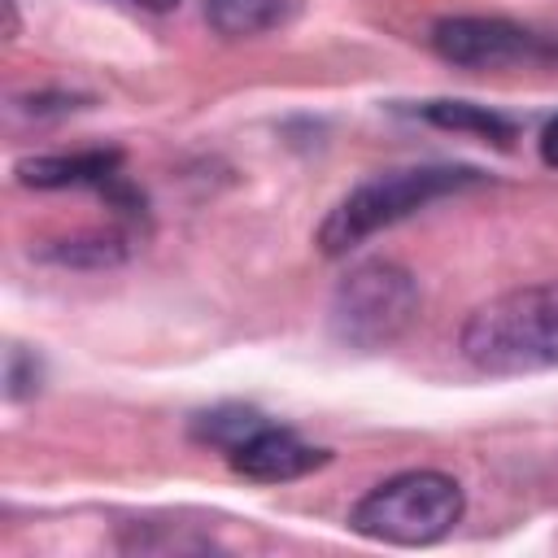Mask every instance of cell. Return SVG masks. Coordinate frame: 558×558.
<instances>
[{
  "instance_id": "cell-1",
  "label": "cell",
  "mask_w": 558,
  "mask_h": 558,
  "mask_svg": "<svg viewBox=\"0 0 558 558\" xmlns=\"http://www.w3.org/2000/svg\"><path fill=\"white\" fill-rule=\"evenodd\" d=\"M480 375H536L558 366V279L527 283L484 301L458 336Z\"/></svg>"
},
{
  "instance_id": "cell-10",
  "label": "cell",
  "mask_w": 558,
  "mask_h": 558,
  "mask_svg": "<svg viewBox=\"0 0 558 558\" xmlns=\"http://www.w3.org/2000/svg\"><path fill=\"white\" fill-rule=\"evenodd\" d=\"M262 423H266V418H262L257 410H248V405H218V410H209V414H201V418L192 423V436L205 440V445H214V449H222V453H231V449H235L240 440H248Z\"/></svg>"
},
{
  "instance_id": "cell-14",
  "label": "cell",
  "mask_w": 558,
  "mask_h": 558,
  "mask_svg": "<svg viewBox=\"0 0 558 558\" xmlns=\"http://www.w3.org/2000/svg\"><path fill=\"white\" fill-rule=\"evenodd\" d=\"M126 4L148 9V13H170V9H179V0H126Z\"/></svg>"
},
{
  "instance_id": "cell-6",
  "label": "cell",
  "mask_w": 558,
  "mask_h": 558,
  "mask_svg": "<svg viewBox=\"0 0 558 558\" xmlns=\"http://www.w3.org/2000/svg\"><path fill=\"white\" fill-rule=\"evenodd\" d=\"M231 471L244 475V480H257V484H288V480H301L310 471H318L327 462V449L301 440L292 427H275V423H262L248 440H240L231 453H227Z\"/></svg>"
},
{
  "instance_id": "cell-12",
  "label": "cell",
  "mask_w": 558,
  "mask_h": 558,
  "mask_svg": "<svg viewBox=\"0 0 558 558\" xmlns=\"http://www.w3.org/2000/svg\"><path fill=\"white\" fill-rule=\"evenodd\" d=\"M122 257L118 235H92V240H65V248H52V262L65 266H109Z\"/></svg>"
},
{
  "instance_id": "cell-8",
  "label": "cell",
  "mask_w": 558,
  "mask_h": 558,
  "mask_svg": "<svg viewBox=\"0 0 558 558\" xmlns=\"http://www.w3.org/2000/svg\"><path fill=\"white\" fill-rule=\"evenodd\" d=\"M292 13V0H205V22L222 39H253L275 26H283Z\"/></svg>"
},
{
  "instance_id": "cell-5",
  "label": "cell",
  "mask_w": 558,
  "mask_h": 558,
  "mask_svg": "<svg viewBox=\"0 0 558 558\" xmlns=\"http://www.w3.org/2000/svg\"><path fill=\"white\" fill-rule=\"evenodd\" d=\"M432 52L458 70H510L558 61V35L519 26L510 17H440L432 26Z\"/></svg>"
},
{
  "instance_id": "cell-7",
  "label": "cell",
  "mask_w": 558,
  "mask_h": 558,
  "mask_svg": "<svg viewBox=\"0 0 558 558\" xmlns=\"http://www.w3.org/2000/svg\"><path fill=\"white\" fill-rule=\"evenodd\" d=\"M118 153L87 148V153H39L13 166L17 183L26 187H113L118 183Z\"/></svg>"
},
{
  "instance_id": "cell-11",
  "label": "cell",
  "mask_w": 558,
  "mask_h": 558,
  "mask_svg": "<svg viewBox=\"0 0 558 558\" xmlns=\"http://www.w3.org/2000/svg\"><path fill=\"white\" fill-rule=\"evenodd\" d=\"M39 379H44V366L35 353H26L22 344H13L4 353V397L9 401H26L39 392Z\"/></svg>"
},
{
  "instance_id": "cell-9",
  "label": "cell",
  "mask_w": 558,
  "mask_h": 558,
  "mask_svg": "<svg viewBox=\"0 0 558 558\" xmlns=\"http://www.w3.org/2000/svg\"><path fill=\"white\" fill-rule=\"evenodd\" d=\"M418 113H423L427 122L445 126V131H471V135H484V140H493V144H506V140L514 135L506 118H497L493 109L471 105V100H427Z\"/></svg>"
},
{
  "instance_id": "cell-3",
  "label": "cell",
  "mask_w": 558,
  "mask_h": 558,
  "mask_svg": "<svg viewBox=\"0 0 558 558\" xmlns=\"http://www.w3.org/2000/svg\"><path fill=\"white\" fill-rule=\"evenodd\" d=\"M466 510V493L445 471H401L384 484H375L353 510L349 527L366 541L384 545H436L445 541Z\"/></svg>"
},
{
  "instance_id": "cell-13",
  "label": "cell",
  "mask_w": 558,
  "mask_h": 558,
  "mask_svg": "<svg viewBox=\"0 0 558 558\" xmlns=\"http://www.w3.org/2000/svg\"><path fill=\"white\" fill-rule=\"evenodd\" d=\"M541 161L549 166V170H558V113L545 122V131H541Z\"/></svg>"
},
{
  "instance_id": "cell-4",
  "label": "cell",
  "mask_w": 558,
  "mask_h": 558,
  "mask_svg": "<svg viewBox=\"0 0 558 558\" xmlns=\"http://www.w3.org/2000/svg\"><path fill=\"white\" fill-rule=\"evenodd\" d=\"M418 314V283L397 262H362L353 266L327 305L331 336L344 349L379 353L405 336V327Z\"/></svg>"
},
{
  "instance_id": "cell-2",
  "label": "cell",
  "mask_w": 558,
  "mask_h": 558,
  "mask_svg": "<svg viewBox=\"0 0 558 558\" xmlns=\"http://www.w3.org/2000/svg\"><path fill=\"white\" fill-rule=\"evenodd\" d=\"M484 183L480 170L471 166H405V170H384L366 183H357L318 227V248L327 257H344L375 231L397 227L401 218L427 209L432 201L458 196L466 187Z\"/></svg>"
}]
</instances>
